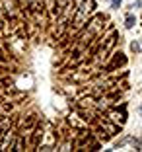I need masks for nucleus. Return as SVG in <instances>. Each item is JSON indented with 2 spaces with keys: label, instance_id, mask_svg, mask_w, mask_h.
Returning a JSON list of instances; mask_svg holds the SVG:
<instances>
[{
  "label": "nucleus",
  "instance_id": "obj_1",
  "mask_svg": "<svg viewBox=\"0 0 142 152\" xmlns=\"http://www.w3.org/2000/svg\"><path fill=\"white\" fill-rule=\"evenodd\" d=\"M93 8H95V2H93V0H84V2H82L80 12H78V18H76V23H78V26H82V20H84Z\"/></svg>",
  "mask_w": 142,
  "mask_h": 152
},
{
  "label": "nucleus",
  "instance_id": "obj_2",
  "mask_svg": "<svg viewBox=\"0 0 142 152\" xmlns=\"http://www.w3.org/2000/svg\"><path fill=\"white\" fill-rule=\"evenodd\" d=\"M134 23H136L134 16H133V14H129V16H127V20H125V27H133Z\"/></svg>",
  "mask_w": 142,
  "mask_h": 152
},
{
  "label": "nucleus",
  "instance_id": "obj_3",
  "mask_svg": "<svg viewBox=\"0 0 142 152\" xmlns=\"http://www.w3.org/2000/svg\"><path fill=\"white\" fill-rule=\"evenodd\" d=\"M111 6H113V8H119V6H121V0H111Z\"/></svg>",
  "mask_w": 142,
  "mask_h": 152
},
{
  "label": "nucleus",
  "instance_id": "obj_4",
  "mask_svg": "<svg viewBox=\"0 0 142 152\" xmlns=\"http://www.w3.org/2000/svg\"><path fill=\"white\" fill-rule=\"evenodd\" d=\"M72 0H58V6H66V4H70Z\"/></svg>",
  "mask_w": 142,
  "mask_h": 152
},
{
  "label": "nucleus",
  "instance_id": "obj_5",
  "mask_svg": "<svg viewBox=\"0 0 142 152\" xmlns=\"http://www.w3.org/2000/svg\"><path fill=\"white\" fill-rule=\"evenodd\" d=\"M140 113H142V105H140Z\"/></svg>",
  "mask_w": 142,
  "mask_h": 152
}]
</instances>
